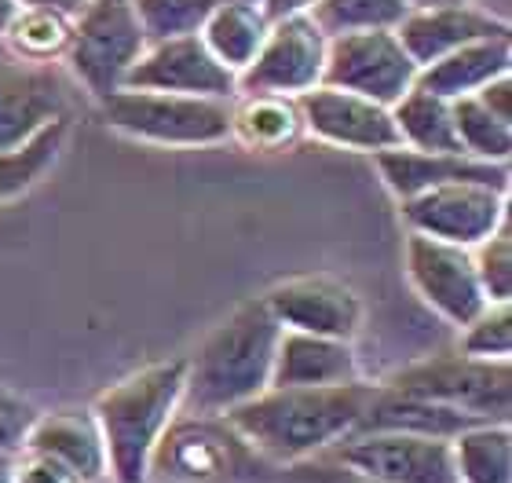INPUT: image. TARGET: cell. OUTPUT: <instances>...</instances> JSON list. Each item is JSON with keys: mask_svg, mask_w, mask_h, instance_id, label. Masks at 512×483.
Listing matches in <instances>:
<instances>
[{"mask_svg": "<svg viewBox=\"0 0 512 483\" xmlns=\"http://www.w3.org/2000/svg\"><path fill=\"white\" fill-rule=\"evenodd\" d=\"M377 385L355 377L344 385L286 388L267 385L260 396L224 414L271 465H289L337 447L363 425Z\"/></svg>", "mask_w": 512, "mask_h": 483, "instance_id": "1", "label": "cell"}, {"mask_svg": "<svg viewBox=\"0 0 512 483\" xmlns=\"http://www.w3.org/2000/svg\"><path fill=\"white\" fill-rule=\"evenodd\" d=\"M282 326L267 312L264 297H249L209 330L198 352L187 355L183 410L231 414L271 385Z\"/></svg>", "mask_w": 512, "mask_h": 483, "instance_id": "2", "label": "cell"}, {"mask_svg": "<svg viewBox=\"0 0 512 483\" xmlns=\"http://www.w3.org/2000/svg\"><path fill=\"white\" fill-rule=\"evenodd\" d=\"M187 355L150 363L118 385L99 392L92 414L107 443V469L114 483H147L150 454L183 410Z\"/></svg>", "mask_w": 512, "mask_h": 483, "instance_id": "3", "label": "cell"}, {"mask_svg": "<svg viewBox=\"0 0 512 483\" xmlns=\"http://www.w3.org/2000/svg\"><path fill=\"white\" fill-rule=\"evenodd\" d=\"M275 469L224 414L180 410L150 454L147 483H267Z\"/></svg>", "mask_w": 512, "mask_h": 483, "instance_id": "4", "label": "cell"}, {"mask_svg": "<svg viewBox=\"0 0 512 483\" xmlns=\"http://www.w3.org/2000/svg\"><path fill=\"white\" fill-rule=\"evenodd\" d=\"M107 129L154 147H220L231 140V99L118 88L99 103Z\"/></svg>", "mask_w": 512, "mask_h": 483, "instance_id": "5", "label": "cell"}, {"mask_svg": "<svg viewBox=\"0 0 512 483\" xmlns=\"http://www.w3.org/2000/svg\"><path fill=\"white\" fill-rule=\"evenodd\" d=\"M381 388L461 410L472 421H512V359L432 355L392 374Z\"/></svg>", "mask_w": 512, "mask_h": 483, "instance_id": "6", "label": "cell"}, {"mask_svg": "<svg viewBox=\"0 0 512 483\" xmlns=\"http://www.w3.org/2000/svg\"><path fill=\"white\" fill-rule=\"evenodd\" d=\"M147 30L132 0H88L74 19V37L66 48V63L77 85L96 103L125 88L128 70L147 48Z\"/></svg>", "mask_w": 512, "mask_h": 483, "instance_id": "7", "label": "cell"}, {"mask_svg": "<svg viewBox=\"0 0 512 483\" xmlns=\"http://www.w3.org/2000/svg\"><path fill=\"white\" fill-rule=\"evenodd\" d=\"M417 74H421V66L410 59L395 26H377V30L333 33L330 48H326L322 85L395 107L417 85Z\"/></svg>", "mask_w": 512, "mask_h": 483, "instance_id": "8", "label": "cell"}, {"mask_svg": "<svg viewBox=\"0 0 512 483\" xmlns=\"http://www.w3.org/2000/svg\"><path fill=\"white\" fill-rule=\"evenodd\" d=\"M399 213L406 231L472 249L509 220V187H494L483 180H450L399 202Z\"/></svg>", "mask_w": 512, "mask_h": 483, "instance_id": "9", "label": "cell"}, {"mask_svg": "<svg viewBox=\"0 0 512 483\" xmlns=\"http://www.w3.org/2000/svg\"><path fill=\"white\" fill-rule=\"evenodd\" d=\"M326 48H330V33L311 19V11L275 19L256 59L238 74V92H275V96L300 99L304 92L322 85Z\"/></svg>", "mask_w": 512, "mask_h": 483, "instance_id": "10", "label": "cell"}, {"mask_svg": "<svg viewBox=\"0 0 512 483\" xmlns=\"http://www.w3.org/2000/svg\"><path fill=\"white\" fill-rule=\"evenodd\" d=\"M403 268L414 293L450 326H465L472 315L487 308V293L480 286L476 264H472V249L454 246V242H439V238L406 231L403 246Z\"/></svg>", "mask_w": 512, "mask_h": 483, "instance_id": "11", "label": "cell"}, {"mask_svg": "<svg viewBox=\"0 0 512 483\" xmlns=\"http://www.w3.org/2000/svg\"><path fill=\"white\" fill-rule=\"evenodd\" d=\"M330 451L381 483H458L454 447L439 436L366 429L344 436Z\"/></svg>", "mask_w": 512, "mask_h": 483, "instance_id": "12", "label": "cell"}, {"mask_svg": "<svg viewBox=\"0 0 512 483\" xmlns=\"http://www.w3.org/2000/svg\"><path fill=\"white\" fill-rule=\"evenodd\" d=\"M125 88H150V92H176V96H213L235 99L238 74H231L202 41V33L161 37L147 41L136 66L128 70Z\"/></svg>", "mask_w": 512, "mask_h": 483, "instance_id": "13", "label": "cell"}, {"mask_svg": "<svg viewBox=\"0 0 512 483\" xmlns=\"http://www.w3.org/2000/svg\"><path fill=\"white\" fill-rule=\"evenodd\" d=\"M300 114H304L308 136L330 147L359 154H381L399 147L392 107H384L377 99L355 96L333 85H315L300 96Z\"/></svg>", "mask_w": 512, "mask_h": 483, "instance_id": "14", "label": "cell"}, {"mask_svg": "<svg viewBox=\"0 0 512 483\" xmlns=\"http://www.w3.org/2000/svg\"><path fill=\"white\" fill-rule=\"evenodd\" d=\"M264 304L282 330L352 341L363 326L359 293L348 282L330 279V275H297V279L275 282L264 293Z\"/></svg>", "mask_w": 512, "mask_h": 483, "instance_id": "15", "label": "cell"}, {"mask_svg": "<svg viewBox=\"0 0 512 483\" xmlns=\"http://www.w3.org/2000/svg\"><path fill=\"white\" fill-rule=\"evenodd\" d=\"M66 118V96L44 66L0 63V151H15Z\"/></svg>", "mask_w": 512, "mask_h": 483, "instance_id": "16", "label": "cell"}, {"mask_svg": "<svg viewBox=\"0 0 512 483\" xmlns=\"http://www.w3.org/2000/svg\"><path fill=\"white\" fill-rule=\"evenodd\" d=\"M403 48L417 66H428L443 55L458 52L461 44L509 33V19H498L494 11L469 4H443V8H410L395 26Z\"/></svg>", "mask_w": 512, "mask_h": 483, "instance_id": "17", "label": "cell"}, {"mask_svg": "<svg viewBox=\"0 0 512 483\" xmlns=\"http://www.w3.org/2000/svg\"><path fill=\"white\" fill-rule=\"evenodd\" d=\"M26 451H41L70 465L85 483H103L110 480L107 469V443L99 432V421L92 407H63L48 410L41 418H33L22 432Z\"/></svg>", "mask_w": 512, "mask_h": 483, "instance_id": "18", "label": "cell"}, {"mask_svg": "<svg viewBox=\"0 0 512 483\" xmlns=\"http://www.w3.org/2000/svg\"><path fill=\"white\" fill-rule=\"evenodd\" d=\"M377 172L384 187L395 194V202H406L421 191H432L450 180H483L494 187H509V165L494 161H476L469 154H432L410 151V147H392V151L374 154Z\"/></svg>", "mask_w": 512, "mask_h": 483, "instance_id": "19", "label": "cell"}, {"mask_svg": "<svg viewBox=\"0 0 512 483\" xmlns=\"http://www.w3.org/2000/svg\"><path fill=\"white\" fill-rule=\"evenodd\" d=\"M355 377L363 374H359V355H355L352 341L282 330L275 348L271 385L322 388V385H344V381H355Z\"/></svg>", "mask_w": 512, "mask_h": 483, "instance_id": "20", "label": "cell"}, {"mask_svg": "<svg viewBox=\"0 0 512 483\" xmlns=\"http://www.w3.org/2000/svg\"><path fill=\"white\" fill-rule=\"evenodd\" d=\"M505 74H512V33L461 44L458 52L421 66L417 85H425L428 92L458 103V99L476 96L483 85H491V81H498Z\"/></svg>", "mask_w": 512, "mask_h": 483, "instance_id": "21", "label": "cell"}, {"mask_svg": "<svg viewBox=\"0 0 512 483\" xmlns=\"http://www.w3.org/2000/svg\"><path fill=\"white\" fill-rule=\"evenodd\" d=\"M308 136L300 99L275 92H238L231 99V140L246 151H293Z\"/></svg>", "mask_w": 512, "mask_h": 483, "instance_id": "22", "label": "cell"}, {"mask_svg": "<svg viewBox=\"0 0 512 483\" xmlns=\"http://www.w3.org/2000/svg\"><path fill=\"white\" fill-rule=\"evenodd\" d=\"M267 30H271V19H267V11L260 0H224V4L205 19L202 41L209 44V52H213L231 74H242L256 59V52H260Z\"/></svg>", "mask_w": 512, "mask_h": 483, "instance_id": "23", "label": "cell"}, {"mask_svg": "<svg viewBox=\"0 0 512 483\" xmlns=\"http://www.w3.org/2000/svg\"><path fill=\"white\" fill-rule=\"evenodd\" d=\"M399 147L432 154H465L458 140V121H454V99H443L428 92L425 85H414L392 107Z\"/></svg>", "mask_w": 512, "mask_h": 483, "instance_id": "24", "label": "cell"}, {"mask_svg": "<svg viewBox=\"0 0 512 483\" xmlns=\"http://www.w3.org/2000/svg\"><path fill=\"white\" fill-rule=\"evenodd\" d=\"M458 483H512V429L509 421H483L461 429L454 440Z\"/></svg>", "mask_w": 512, "mask_h": 483, "instance_id": "25", "label": "cell"}, {"mask_svg": "<svg viewBox=\"0 0 512 483\" xmlns=\"http://www.w3.org/2000/svg\"><path fill=\"white\" fill-rule=\"evenodd\" d=\"M66 136H70V121H55L44 132H37L30 143H22L15 151H0V205L15 202L26 191L55 169V161L63 154Z\"/></svg>", "mask_w": 512, "mask_h": 483, "instance_id": "26", "label": "cell"}, {"mask_svg": "<svg viewBox=\"0 0 512 483\" xmlns=\"http://www.w3.org/2000/svg\"><path fill=\"white\" fill-rule=\"evenodd\" d=\"M70 37H74V19L44 8H19V15L11 19L8 33H4V44L19 63L44 66L52 59H66Z\"/></svg>", "mask_w": 512, "mask_h": 483, "instance_id": "27", "label": "cell"}, {"mask_svg": "<svg viewBox=\"0 0 512 483\" xmlns=\"http://www.w3.org/2000/svg\"><path fill=\"white\" fill-rule=\"evenodd\" d=\"M454 121H458L461 151L476 161H494L509 165L512 158V121H502L498 114L483 107L480 99H458L454 103Z\"/></svg>", "mask_w": 512, "mask_h": 483, "instance_id": "28", "label": "cell"}, {"mask_svg": "<svg viewBox=\"0 0 512 483\" xmlns=\"http://www.w3.org/2000/svg\"><path fill=\"white\" fill-rule=\"evenodd\" d=\"M406 0H319L311 8V19L322 30L348 33V30H377V26H399L406 15Z\"/></svg>", "mask_w": 512, "mask_h": 483, "instance_id": "29", "label": "cell"}, {"mask_svg": "<svg viewBox=\"0 0 512 483\" xmlns=\"http://www.w3.org/2000/svg\"><path fill=\"white\" fill-rule=\"evenodd\" d=\"M132 4H136V15L150 41H161V37L202 33L205 19L224 0H132Z\"/></svg>", "mask_w": 512, "mask_h": 483, "instance_id": "30", "label": "cell"}, {"mask_svg": "<svg viewBox=\"0 0 512 483\" xmlns=\"http://www.w3.org/2000/svg\"><path fill=\"white\" fill-rule=\"evenodd\" d=\"M458 352L472 359H512V301L487 304L461 326Z\"/></svg>", "mask_w": 512, "mask_h": 483, "instance_id": "31", "label": "cell"}, {"mask_svg": "<svg viewBox=\"0 0 512 483\" xmlns=\"http://www.w3.org/2000/svg\"><path fill=\"white\" fill-rule=\"evenodd\" d=\"M472 264H476L487 301H512V220H505L494 235L483 238L480 246H472Z\"/></svg>", "mask_w": 512, "mask_h": 483, "instance_id": "32", "label": "cell"}, {"mask_svg": "<svg viewBox=\"0 0 512 483\" xmlns=\"http://www.w3.org/2000/svg\"><path fill=\"white\" fill-rule=\"evenodd\" d=\"M278 483H381L370 473L355 469L352 462H344L337 451H322L300 462L278 465Z\"/></svg>", "mask_w": 512, "mask_h": 483, "instance_id": "33", "label": "cell"}, {"mask_svg": "<svg viewBox=\"0 0 512 483\" xmlns=\"http://www.w3.org/2000/svg\"><path fill=\"white\" fill-rule=\"evenodd\" d=\"M15 483H85L81 476L52 454L15 447Z\"/></svg>", "mask_w": 512, "mask_h": 483, "instance_id": "34", "label": "cell"}, {"mask_svg": "<svg viewBox=\"0 0 512 483\" xmlns=\"http://www.w3.org/2000/svg\"><path fill=\"white\" fill-rule=\"evenodd\" d=\"M476 99H480L491 114H498L502 121H512V74L498 77L491 85H483L480 92H476Z\"/></svg>", "mask_w": 512, "mask_h": 483, "instance_id": "35", "label": "cell"}, {"mask_svg": "<svg viewBox=\"0 0 512 483\" xmlns=\"http://www.w3.org/2000/svg\"><path fill=\"white\" fill-rule=\"evenodd\" d=\"M30 425V410L22 407H0V451H15L22 443V432Z\"/></svg>", "mask_w": 512, "mask_h": 483, "instance_id": "36", "label": "cell"}, {"mask_svg": "<svg viewBox=\"0 0 512 483\" xmlns=\"http://www.w3.org/2000/svg\"><path fill=\"white\" fill-rule=\"evenodd\" d=\"M267 11V19H286V15H304V11H311L319 0H260Z\"/></svg>", "mask_w": 512, "mask_h": 483, "instance_id": "37", "label": "cell"}, {"mask_svg": "<svg viewBox=\"0 0 512 483\" xmlns=\"http://www.w3.org/2000/svg\"><path fill=\"white\" fill-rule=\"evenodd\" d=\"M22 8H44V11H59L66 19H77L85 11L88 0H19Z\"/></svg>", "mask_w": 512, "mask_h": 483, "instance_id": "38", "label": "cell"}, {"mask_svg": "<svg viewBox=\"0 0 512 483\" xmlns=\"http://www.w3.org/2000/svg\"><path fill=\"white\" fill-rule=\"evenodd\" d=\"M19 0H0V41H4V33H8V26H11V19L19 15Z\"/></svg>", "mask_w": 512, "mask_h": 483, "instance_id": "39", "label": "cell"}, {"mask_svg": "<svg viewBox=\"0 0 512 483\" xmlns=\"http://www.w3.org/2000/svg\"><path fill=\"white\" fill-rule=\"evenodd\" d=\"M0 483H15V451H0Z\"/></svg>", "mask_w": 512, "mask_h": 483, "instance_id": "40", "label": "cell"}, {"mask_svg": "<svg viewBox=\"0 0 512 483\" xmlns=\"http://www.w3.org/2000/svg\"><path fill=\"white\" fill-rule=\"evenodd\" d=\"M443 4H469V0H406V8H443Z\"/></svg>", "mask_w": 512, "mask_h": 483, "instance_id": "41", "label": "cell"}, {"mask_svg": "<svg viewBox=\"0 0 512 483\" xmlns=\"http://www.w3.org/2000/svg\"><path fill=\"white\" fill-rule=\"evenodd\" d=\"M0 407H19V399L11 396V392L4 385H0Z\"/></svg>", "mask_w": 512, "mask_h": 483, "instance_id": "42", "label": "cell"}]
</instances>
